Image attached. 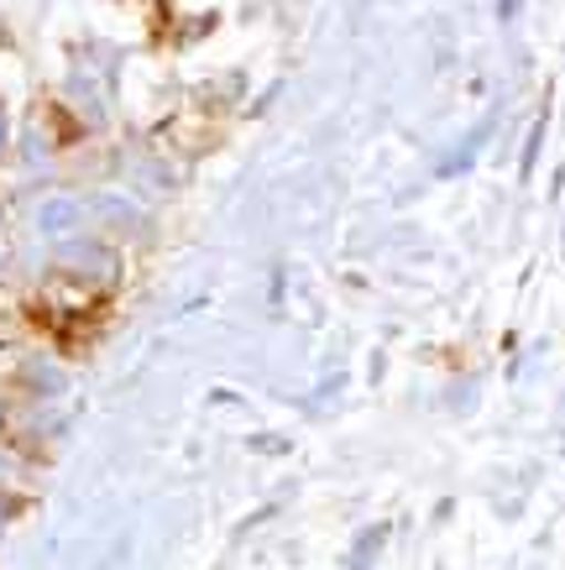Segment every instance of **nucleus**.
I'll return each mask as SVG.
<instances>
[{
  "label": "nucleus",
  "instance_id": "1",
  "mask_svg": "<svg viewBox=\"0 0 565 570\" xmlns=\"http://www.w3.org/2000/svg\"><path fill=\"white\" fill-rule=\"evenodd\" d=\"M68 220H74V204H47L42 225H68Z\"/></svg>",
  "mask_w": 565,
  "mask_h": 570
}]
</instances>
